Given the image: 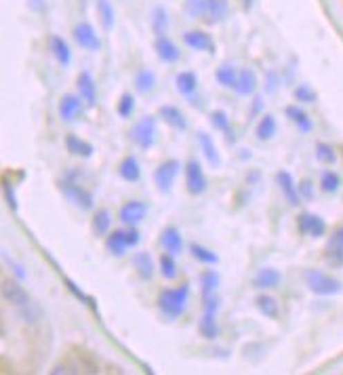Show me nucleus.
I'll return each instance as SVG.
<instances>
[{
    "label": "nucleus",
    "mask_w": 343,
    "mask_h": 375,
    "mask_svg": "<svg viewBox=\"0 0 343 375\" xmlns=\"http://www.w3.org/2000/svg\"><path fill=\"white\" fill-rule=\"evenodd\" d=\"M189 300V287L181 285V287H173V289H163L158 295V308L165 314V318L175 320L183 314L185 304Z\"/></svg>",
    "instance_id": "nucleus-1"
},
{
    "label": "nucleus",
    "mask_w": 343,
    "mask_h": 375,
    "mask_svg": "<svg viewBox=\"0 0 343 375\" xmlns=\"http://www.w3.org/2000/svg\"><path fill=\"white\" fill-rule=\"evenodd\" d=\"M306 285L308 289L314 293V295H322V298H328V295H337L341 291V283L337 278L328 276L326 272L322 270H308L306 272Z\"/></svg>",
    "instance_id": "nucleus-2"
},
{
    "label": "nucleus",
    "mask_w": 343,
    "mask_h": 375,
    "mask_svg": "<svg viewBox=\"0 0 343 375\" xmlns=\"http://www.w3.org/2000/svg\"><path fill=\"white\" fill-rule=\"evenodd\" d=\"M205 312L203 318L198 322V331L205 340H215L219 336V324H217V310H219V298L213 295H205Z\"/></svg>",
    "instance_id": "nucleus-3"
},
{
    "label": "nucleus",
    "mask_w": 343,
    "mask_h": 375,
    "mask_svg": "<svg viewBox=\"0 0 343 375\" xmlns=\"http://www.w3.org/2000/svg\"><path fill=\"white\" fill-rule=\"evenodd\" d=\"M156 135H158V125L154 116H143L131 129V139L141 150H150L156 144Z\"/></svg>",
    "instance_id": "nucleus-4"
},
{
    "label": "nucleus",
    "mask_w": 343,
    "mask_h": 375,
    "mask_svg": "<svg viewBox=\"0 0 343 375\" xmlns=\"http://www.w3.org/2000/svg\"><path fill=\"white\" fill-rule=\"evenodd\" d=\"M59 188H62V192L68 196V201H72V205H76L78 209H82V211L93 209V205H95L93 194L86 190V188H82L80 183H76L72 179H62Z\"/></svg>",
    "instance_id": "nucleus-5"
},
{
    "label": "nucleus",
    "mask_w": 343,
    "mask_h": 375,
    "mask_svg": "<svg viewBox=\"0 0 343 375\" xmlns=\"http://www.w3.org/2000/svg\"><path fill=\"white\" fill-rule=\"evenodd\" d=\"M185 188L192 196H198V194L207 192L209 181H207V175H205L198 161H187V165H185Z\"/></svg>",
    "instance_id": "nucleus-6"
},
{
    "label": "nucleus",
    "mask_w": 343,
    "mask_h": 375,
    "mask_svg": "<svg viewBox=\"0 0 343 375\" xmlns=\"http://www.w3.org/2000/svg\"><path fill=\"white\" fill-rule=\"evenodd\" d=\"M179 169H181L179 161L171 158V161H165V163L154 171V183H156V188H158L163 194H167V192L173 190V183H175V179H177Z\"/></svg>",
    "instance_id": "nucleus-7"
},
{
    "label": "nucleus",
    "mask_w": 343,
    "mask_h": 375,
    "mask_svg": "<svg viewBox=\"0 0 343 375\" xmlns=\"http://www.w3.org/2000/svg\"><path fill=\"white\" fill-rule=\"evenodd\" d=\"M3 298H5L7 304L15 306L17 310L24 308V306H28V304L32 302L30 295H28V291L17 283V280H11V278H5V280H3Z\"/></svg>",
    "instance_id": "nucleus-8"
},
{
    "label": "nucleus",
    "mask_w": 343,
    "mask_h": 375,
    "mask_svg": "<svg viewBox=\"0 0 343 375\" xmlns=\"http://www.w3.org/2000/svg\"><path fill=\"white\" fill-rule=\"evenodd\" d=\"M297 228H299L302 234H306V237L320 239L322 234L326 232V221L316 213H302L297 217Z\"/></svg>",
    "instance_id": "nucleus-9"
},
{
    "label": "nucleus",
    "mask_w": 343,
    "mask_h": 375,
    "mask_svg": "<svg viewBox=\"0 0 343 375\" xmlns=\"http://www.w3.org/2000/svg\"><path fill=\"white\" fill-rule=\"evenodd\" d=\"M276 181H278V188H280L282 196L286 199V203L290 207H297L302 203V194H299V188H297L295 179H293V175L288 171H278Z\"/></svg>",
    "instance_id": "nucleus-10"
},
{
    "label": "nucleus",
    "mask_w": 343,
    "mask_h": 375,
    "mask_svg": "<svg viewBox=\"0 0 343 375\" xmlns=\"http://www.w3.org/2000/svg\"><path fill=\"white\" fill-rule=\"evenodd\" d=\"M74 40L86 51H100V46H102L100 36H97L95 28L91 24H86V21H82V24H78L74 28Z\"/></svg>",
    "instance_id": "nucleus-11"
},
{
    "label": "nucleus",
    "mask_w": 343,
    "mask_h": 375,
    "mask_svg": "<svg viewBox=\"0 0 343 375\" xmlns=\"http://www.w3.org/2000/svg\"><path fill=\"white\" fill-rule=\"evenodd\" d=\"M326 262L333 266V268H341L343 266V226L337 228L331 239L326 243Z\"/></svg>",
    "instance_id": "nucleus-12"
},
{
    "label": "nucleus",
    "mask_w": 343,
    "mask_h": 375,
    "mask_svg": "<svg viewBox=\"0 0 343 375\" xmlns=\"http://www.w3.org/2000/svg\"><path fill=\"white\" fill-rule=\"evenodd\" d=\"M148 215V205L143 201H129L120 207V221L127 226H137Z\"/></svg>",
    "instance_id": "nucleus-13"
},
{
    "label": "nucleus",
    "mask_w": 343,
    "mask_h": 375,
    "mask_svg": "<svg viewBox=\"0 0 343 375\" xmlns=\"http://www.w3.org/2000/svg\"><path fill=\"white\" fill-rule=\"evenodd\" d=\"M183 42L194 51H205V53H215V42L213 38L203 32V30H189L183 34Z\"/></svg>",
    "instance_id": "nucleus-14"
},
{
    "label": "nucleus",
    "mask_w": 343,
    "mask_h": 375,
    "mask_svg": "<svg viewBox=\"0 0 343 375\" xmlns=\"http://www.w3.org/2000/svg\"><path fill=\"white\" fill-rule=\"evenodd\" d=\"M80 114H82V98L80 95L68 93V95H64L59 100V116L64 122H74V120H78Z\"/></svg>",
    "instance_id": "nucleus-15"
},
{
    "label": "nucleus",
    "mask_w": 343,
    "mask_h": 375,
    "mask_svg": "<svg viewBox=\"0 0 343 375\" xmlns=\"http://www.w3.org/2000/svg\"><path fill=\"white\" fill-rule=\"evenodd\" d=\"M76 89H78V95L82 98V102L86 106H95V102H97V86H95V80H93L91 72H80L78 74Z\"/></svg>",
    "instance_id": "nucleus-16"
},
{
    "label": "nucleus",
    "mask_w": 343,
    "mask_h": 375,
    "mask_svg": "<svg viewBox=\"0 0 343 375\" xmlns=\"http://www.w3.org/2000/svg\"><path fill=\"white\" fill-rule=\"evenodd\" d=\"M257 89V74L251 70V68H244L238 72V78H236V84H234V91L238 93V95H244L249 98L253 95Z\"/></svg>",
    "instance_id": "nucleus-17"
},
{
    "label": "nucleus",
    "mask_w": 343,
    "mask_h": 375,
    "mask_svg": "<svg viewBox=\"0 0 343 375\" xmlns=\"http://www.w3.org/2000/svg\"><path fill=\"white\" fill-rule=\"evenodd\" d=\"M154 49H156V55L160 62L165 64H175L179 60V49H177V44L167 38V36H158L156 42H154Z\"/></svg>",
    "instance_id": "nucleus-18"
},
{
    "label": "nucleus",
    "mask_w": 343,
    "mask_h": 375,
    "mask_svg": "<svg viewBox=\"0 0 343 375\" xmlns=\"http://www.w3.org/2000/svg\"><path fill=\"white\" fill-rule=\"evenodd\" d=\"M198 146H201L203 156L207 158V163H209L211 167H219V165H221V156H219V150H217V146H215V139H213L209 133H205V131L198 133Z\"/></svg>",
    "instance_id": "nucleus-19"
},
{
    "label": "nucleus",
    "mask_w": 343,
    "mask_h": 375,
    "mask_svg": "<svg viewBox=\"0 0 343 375\" xmlns=\"http://www.w3.org/2000/svg\"><path fill=\"white\" fill-rule=\"evenodd\" d=\"M158 116H160L171 129H175V131H185V129H187V118H185V114H183L179 108H175V106H163V108L158 110Z\"/></svg>",
    "instance_id": "nucleus-20"
},
{
    "label": "nucleus",
    "mask_w": 343,
    "mask_h": 375,
    "mask_svg": "<svg viewBox=\"0 0 343 375\" xmlns=\"http://www.w3.org/2000/svg\"><path fill=\"white\" fill-rule=\"evenodd\" d=\"M280 272L276 270V268H263V270H259L257 272V276L253 278V287L255 289H261V291H266V289H276L278 285H280Z\"/></svg>",
    "instance_id": "nucleus-21"
},
{
    "label": "nucleus",
    "mask_w": 343,
    "mask_h": 375,
    "mask_svg": "<svg viewBox=\"0 0 343 375\" xmlns=\"http://www.w3.org/2000/svg\"><path fill=\"white\" fill-rule=\"evenodd\" d=\"M160 243L165 247V251L173 253V255H179L183 251V239H181V232L173 226L165 228L163 234H160Z\"/></svg>",
    "instance_id": "nucleus-22"
},
{
    "label": "nucleus",
    "mask_w": 343,
    "mask_h": 375,
    "mask_svg": "<svg viewBox=\"0 0 343 375\" xmlns=\"http://www.w3.org/2000/svg\"><path fill=\"white\" fill-rule=\"evenodd\" d=\"M66 148L72 156H78V158H91L95 148L93 144H89L86 139H80L78 135H68L66 137Z\"/></svg>",
    "instance_id": "nucleus-23"
},
{
    "label": "nucleus",
    "mask_w": 343,
    "mask_h": 375,
    "mask_svg": "<svg viewBox=\"0 0 343 375\" xmlns=\"http://www.w3.org/2000/svg\"><path fill=\"white\" fill-rule=\"evenodd\" d=\"M51 53L53 57L57 60L59 66H70L72 62V49H70V44L62 38V36H51Z\"/></svg>",
    "instance_id": "nucleus-24"
},
{
    "label": "nucleus",
    "mask_w": 343,
    "mask_h": 375,
    "mask_svg": "<svg viewBox=\"0 0 343 375\" xmlns=\"http://www.w3.org/2000/svg\"><path fill=\"white\" fill-rule=\"evenodd\" d=\"M230 11L228 0H207V21L209 24H221L225 21Z\"/></svg>",
    "instance_id": "nucleus-25"
},
{
    "label": "nucleus",
    "mask_w": 343,
    "mask_h": 375,
    "mask_svg": "<svg viewBox=\"0 0 343 375\" xmlns=\"http://www.w3.org/2000/svg\"><path fill=\"white\" fill-rule=\"evenodd\" d=\"M175 86L183 98H192L196 93V89H198V76H196L194 72H181L175 78Z\"/></svg>",
    "instance_id": "nucleus-26"
},
{
    "label": "nucleus",
    "mask_w": 343,
    "mask_h": 375,
    "mask_svg": "<svg viewBox=\"0 0 343 375\" xmlns=\"http://www.w3.org/2000/svg\"><path fill=\"white\" fill-rule=\"evenodd\" d=\"M118 173H120V177H122L124 181H129V183L139 181V179H141V167H139V161H137L135 156L122 158V163H120V167H118Z\"/></svg>",
    "instance_id": "nucleus-27"
},
{
    "label": "nucleus",
    "mask_w": 343,
    "mask_h": 375,
    "mask_svg": "<svg viewBox=\"0 0 343 375\" xmlns=\"http://www.w3.org/2000/svg\"><path fill=\"white\" fill-rule=\"evenodd\" d=\"M276 131H278L276 118H274L272 114H261V118H259V122H257V129H255L259 142H270V139L276 135Z\"/></svg>",
    "instance_id": "nucleus-28"
},
{
    "label": "nucleus",
    "mask_w": 343,
    "mask_h": 375,
    "mask_svg": "<svg viewBox=\"0 0 343 375\" xmlns=\"http://www.w3.org/2000/svg\"><path fill=\"white\" fill-rule=\"evenodd\" d=\"M133 266H135L139 278H143V280H150L154 276V272H156L154 262H152V257L148 253H135L133 255Z\"/></svg>",
    "instance_id": "nucleus-29"
},
{
    "label": "nucleus",
    "mask_w": 343,
    "mask_h": 375,
    "mask_svg": "<svg viewBox=\"0 0 343 375\" xmlns=\"http://www.w3.org/2000/svg\"><path fill=\"white\" fill-rule=\"evenodd\" d=\"M286 116H288V120L293 122V125H295L302 133H310L312 131V120H310V116L299 108V106H288L286 110Z\"/></svg>",
    "instance_id": "nucleus-30"
},
{
    "label": "nucleus",
    "mask_w": 343,
    "mask_h": 375,
    "mask_svg": "<svg viewBox=\"0 0 343 375\" xmlns=\"http://www.w3.org/2000/svg\"><path fill=\"white\" fill-rule=\"evenodd\" d=\"M106 247H108V251H110L112 255H116V257L124 255V251L129 249L127 239H124V230H114V232H110L108 239H106Z\"/></svg>",
    "instance_id": "nucleus-31"
},
{
    "label": "nucleus",
    "mask_w": 343,
    "mask_h": 375,
    "mask_svg": "<svg viewBox=\"0 0 343 375\" xmlns=\"http://www.w3.org/2000/svg\"><path fill=\"white\" fill-rule=\"evenodd\" d=\"M255 306H257V310L266 318H278V314H280V306H278L276 298H272V295H266V293L257 295L255 298Z\"/></svg>",
    "instance_id": "nucleus-32"
},
{
    "label": "nucleus",
    "mask_w": 343,
    "mask_h": 375,
    "mask_svg": "<svg viewBox=\"0 0 343 375\" xmlns=\"http://www.w3.org/2000/svg\"><path fill=\"white\" fill-rule=\"evenodd\" d=\"M156 86V76L152 70H139L135 76V89L141 93V95H148Z\"/></svg>",
    "instance_id": "nucleus-33"
},
{
    "label": "nucleus",
    "mask_w": 343,
    "mask_h": 375,
    "mask_svg": "<svg viewBox=\"0 0 343 375\" xmlns=\"http://www.w3.org/2000/svg\"><path fill=\"white\" fill-rule=\"evenodd\" d=\"M110 226H112V217L108 209H100L93 215V232L97 237H104V234H110Z\"/></svg>",
    "instance_id": "nucleus-34"
},
{
    "label": "nucleus",
    "mask_w": 343,
    "mask_h": 375,
    "mask_svg": "<svg viewBox=\"0 0 343 375\" xmlns=\"http://www.w3.org/2000/svg\"><path fill=\"white\" fill-rule=\"evenodd\" d=\"M189 253H192L194 259H198L201 264H207V266H215V264L219 262V257H217L215 251H211V249H207V247H203V245H198V243H192V245H189Z\"/></svg>",
    "instance_id": "nucleus-35"
},
{
    "label": "nucleus",
    "mask_w": 343,
    "mask_h": 375,
    "mask_svg": "<svg viewBox=\"0 0 343 375\" xmlns=\"http://www.w3.org/2000/svg\"><path fill=\"white\" fill-rule=\"evenodd\" d=\"M97 15H100L104 30L114 28V7L110 0H97Z\"/></svg>",
    "instance_id": "nucleus-36"
},
{
    "label": "nucleus",
    "mask_w": 343,
    "mask_h": 375,
    "mask_svg": "<svg viewBox=\"0 0 343 375\" xmlns=\"http://www.w3.org/2000/svg\"><path fill=\"white\" fill-rule=\"evenodd\" d=\"M201 285H203V298L213 295L219 287V274L215 270H207L201 274Z\"/></svg>",
    "instance_id": "nucleus-37"
},
{
    "label": "nucleus",
    "mask_w": 343,
    "mask_h": 375,
    "mask_svg": "<svg viewBox=\"0 0 343 375\" xmlns=\"http://www.w3.org/2000/svg\"><path fill=\"white\" fill-rule=\"evenodd\" d=\"M167 28H169V15L163 7H156L154 15H152V30L156 36H165Z\"/></svg>",
    "instance_id": "nucleus-38"
},
{
    "label": "nucleus",
    "mask_w": 343,
    "mask_h": 375,
    "mask_svg": "<svg viewBox=\"0 0 343 375\" xmlns=\"http://www.w3.org/2000/svg\"><path fill=\"white\" fill-rule=\"evenodd\" d=\"M160 274L167 280H173L177 276V262H175V255L169 253V251L160 255Z\"/></svg>",
    "instance_id": "nucleus-39"
},
{
    "label": "nucleus",
    "mask_w": 343,
    "mask_h": 375,
    "mask_svg": "<svg viewBox=\"0 0 343 375\" xmlns=\"http://www.w3.org/2000/svg\"><path fill=\"white\" fill-rule=\"evenodd\" d=\"M217 82L221 84V86H225V89H234V84H236V78H238V72L232 68V66H221L219 70H217Z\"/></svg>",
    "instance_id": "nucleus-40"
},
{
    "label": "nucleus",
    "mask_w": 343,
    "mask_h": 375,
    "mask_svg": "<svg viewBox=\"0 0 343 375\" xmlns=\"http://www.w3.org/2000/svg\"><path fill=\"white\" fill-rule=\"evenodd\" d=\"M339 185H341V177L333 171H324L322 177H320V188H322V192L326 194H333L339 190Z\"/></svg>",
    "instance_id": "nucleus-41"
},
{
    "label": "nucleus",
    "mask_w": 343,
    "mask_h": 375,
    "mask_svg": "<svg viewBox=\"0 0 343 375\" xmlns=\"http://www.w3.org/2000/svg\"><path fill=\"white\" fill-rule=\"evenodd\" d=\"M209 122L217 129V131H223V133H230V118L223 110H213L209 114Z\"/></svg>",
    "instance_id": "nucleus-42"
},
{
    "label": "nucleus",
    "mask_w": 343,
    "mask_h": 375,
    "mask_svg": "<svg viewBox=\"0 0 343 375\" xmlns=\"http://www.w3.org/2000/svg\"><path fill=\"white\" fill-rule=\"evenodd\" d=\"M316 158H318L320 163H324V165H333V163L337 161V154H335L333 146L320 142V144H316Z\"/></svg>",
    "instance_id": "nucleus-43"
},
{
    "label": "nucleus",
    "mask_w": 343,
    "mask_h": 375,
    "mask_svg": "<svg viewBox=\"0 0 343 375\" xmlns=\"http://www.w3.org/2000/svg\"><path fill=\"white\" fill-rule=\"evenodd\" d=\"M19 314H21V318H24L26 322H36V320L42 316V310H40V306H38L36 302H30L28 306L19 308Z\"/></svg>",
    "instance_id": "nucleus-44"
},
{
    "label": "nucleus",
    "mask_w": 343,
    "mask_h": 375,
    "mask_svg": "<svg viewBox=\"0 0 343 375\" xmlns=\"http://www.w3.org/2000/svg\"><path fill=\"white\" fill-rule=\"evenodd\" d=\"M135 110V98L131 95V93H122V98L118 102V114L122 118H129Z\"/></svg>",
    "instance_id": "nucleus-45"
},
{
    "label": "nucleus",
    "mask_w": 343,
    "mask_h": 375,
    "mask_svg": "<svg viewBox=\"0 0 343 375\" xmlns=\"http://www.w3.org/2000/svg\"><path fill=\"white\" fill-rule=\"evenodd\" d=\"M185 9L189 17H203L207 15V0H187Z\"/></svg>",
    "instance_id": "nucleus-46"
},
{
    "label": "nucleus",
    "mask_w": 343,
    "mask_h": 375,
    "mask_svg": "<svg viewBox=\"0 0 343 375\" xmlns=\"http://www.w3.org/2000/svg\"><path fill=\"white\" fill-rule=\"evenodd\" d=\"M3 192H5V201L9 205L11 211H19V203H17V196H15V190H13V185L9 179L3 181Z\"/></svg>",
    "instance_id": "nucleus-47"
},
{
    "label": "nucleus",
    "mask_w": 343,
    "mask_h": 375,
    "mask_svg": "<svg viewBox=\"0 0 343 375\" xmlns=\"http://www.w3.org/2000/svg\"><path fill=\"white\" fill-rule=\"evenodd\" d=\"M295 98L304 104H312V102H316V91L308 84H299L295 89Z\"/></svg>",
    "instance_id": "nucleus-48"
},
{
    "label": "nucleus",
    "mask_w": 343,
    "mask_h": 375,
    "mask_svg": "<svg viewBox=\"0 0 343 375\" xmlns=\"http://www.w3.org/2000/svg\"><path fill=\"white\" fill-rule=\"evenodd\" d=\"M124 239H127V245L129 247H137L141 237H139V230L135 226H129V230H124Z\"/></svg>",
    "instance_id": "nucleus-49"
},
{
    "label": "nucleus",
    "mask_w": 343,
    "mask_h": 375,
    "mask_svg": "<svg viewBox=\"0 0 343 375\" xmlns=\"http://www.w3.org/2000/svg\"><path fill=\"white\" fill-rule=\"evenodd\" d=\"M5 262H7V264L11 266V270L15 272V276H17L19 280H24V278H26V270H24V268H21V266L17 264V262H13V259H11V257H9L7 253H5Z\"/></svg>",
    "instance_id": "nucleus-50"
},
{
    "label": "nucleus",
    "mask_w": 343,
    "mask_h": 375,
    "mask_svg": "<svg viewBox=\"0 0 343 375\" xmlns=\"http://www.w3.org/2000/svg\"><path fill=\"white\" fill-rule=\"evenodd\" d=\"M66 285H68V289H70V291H72V293H74V295H76L78 300H82L84 304L89 302V298H86V295H84V293H82V291H80V289H78V287H76V285L72 283V280H68V278H66Z\"/></svg>",
    "instance_id": "nucleus-51"
},
{
    "label": "nucleus",
    "mask_w": 343,
    "mask_h": 375,
    "mask_svg": "<svg viewBox=\"0 0 343 375\" xmlns=\"http://www.w3.org/2000/svg\"><path fill=\"white\" fill-rule=\"evenodd\" d=\"M299 194H302L304 199H308V201L312 199V183H310V181H302V183H299Z\"/></svg>",
    "instance_id": "nucleus-52"
},
{
    "label": "nucleus",
    "mask_w": 343,
    "mask_h": 375,
    "mask_svg": "<svg viewBox=\"0 0 343 375\" xmlns=\"http://www.w3.org/2000/svg\"><path fill=\"white\" fill-rule=\"evenodd\" d=\"M261 106H263V100H261V98H255V102H253V110H251V116H249V118L257 116V114L261 112Z\"/></svg>",
    "instance_id": "nucleus-53"
},
{
    "label": "nucleus",
    "mask_w": 343,
    "mask_h": 375,
    "mask_svg": "<svg viewBox=\"0 0 343 375\" xmlns=\"http://www.w3.org/2000/svg\"><path fill=\"white\" fill-rule=\"evenodd\" d=\"M276 89V74L274 72H270V86H268V91L272 93Z\"/></svg>",
    "instance_id": "nucleus-54"
},
{
    "label": "nucleus",
    "mask_w": 343,
    "mask_h": 375,
    "mask_svg": "<svg viewBox=\"0 0 343 375\" xmlns=\"http://www.w3.org/2000/svg\"><path fill=\"white\" fill-rule=\"evenodd\" d=\"M253 5H255V0H242V7H244V11H249Z\"/></svg>",
    "instance_id": "nucleus-55"
}]
</instances>
